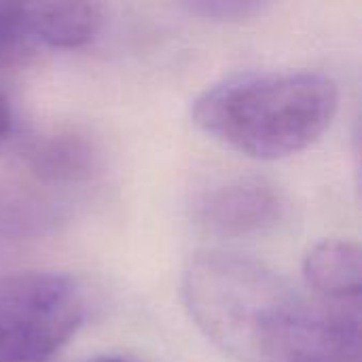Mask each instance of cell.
Here are the masks:
<instances>
[{
	"label": "cell",
	"mask_w": 362,
	"mask_h": 362,
	"mask_svg": "<svg viewBox=\"0 0 362 362\" xmlns=\"http://www.w3.org/2000/svg\"><path fill=\"white\" fill-rule=\"evenodd\" d=\"M13 132V110L4 93L0 91V144L11 136Z\"/></svg>",
	"instance_id": "9"
},
{
	"label": "cell",
	"mask_w": 362,
	"mask_h": 362,
	"mask_svg": "<svg viewBox=\"0 0 362 362\" xmlns=\"http://www.w3.org/2000/svg\"><path fill=\"white\" fill-rule=\"evenodd\" d=\"M361 248L348 240L318 242L303 259L305 288L331 305H361Z\"/></svg>",
	"instance_id": "5"
},
{
	"label": "cell",
	"mask_w": 362,
	"mask_h": 362,
	"mask_svg": "<svg viewBox=\"0 0 362 362\" xmlns=\"http://www.w3.org/2000/svg\"><path fill=\"white\" fill-rule=\"evenodd\" d=\"M28 163L34 174L49 182H78L87 178L98 153L93 144L78 132H55L38 138L28 151Z\"/></svg>",
	"instance_id": "6"
},
{
	"label": "cell",
	"mask_w": 362,
	"mask_h": 362,
	"mask_svg": "<svg viewBox=\"0 0 362 362\" xmlns=\"http://www.w3.org/2000/svg\"><path fill=\"white\" fill-rule=\"evenodd\" d=\"M87 318L78 280L57 272L0 278V362H51Z\"/></svg>",
	"instance_id": "3"
},
{
	"label": "cell",
	"mask_w": 362,
	"mask_h": 362,
	"mask_svg": "<svg viewBox=\"0 0 362 362\" xmlns=\"http://www.w3.org/2000/svg\"><path fill=\"white\" fill-rule=\"evenodd\" d=\"M40 45L38 2H0V55Z\"/></svg>",
	"instance_id": "7"
},
{
	"label": "cell",
	"mask_w": 362,
	"mask_h": 362,
	"mask_svg": "<svg viewBox=\"0 0 362 362\" xmlns=\"http://www.w3.org/2000/svg\"><path fill=\"white\" fill-rule=\"evenodd\" d=\"M286 214V199L265 178H231L206 189L193 204V218L216 235L246 238L274 229Z\"/></svg>",
	"instance_id": "4"
},
{
	"label": "cell",
	"mask_w": 362,
	"mask_h": 362,
	"mask_svg": "<svg viewBox=\"0 0 362 362\" xmlns=\"http://www.w3.org/2000/svg\"><path fill=\"white\" fill-rule=\"evenodd\" d=\"M339 91L314 70L246 72L214 83L193 102L195 125L216 142L259 161L312 146L331 127Z\"/></svg>",
	"instance_id": "2"
},
{
	"label": "cell",
	"mask_w": 362,
	"mask_h": 362,
	"mask_svg": "<svg viewBox=\"0 0 362 362\" xmlns=\"http://www.w3.org/2000/svg\"><path fill=\"white\" fill-rule=\"evenodd\" d=\"M187 8L195 15H202L206 19L214 21H238L257 15L265 8L263 2H250V0H202V2H189Z\"/></svg>",
	"instance_id": "8"
},
{
	"label": "cell",
	"mask_w": 362,
	"mask_h": 362,
	"mask_svg": "<svg viewBox=\"0 0 362 362\" xmlns=\"http://www.w3.org/2000/svg\"><path fill=\"white\" fill-rule=\"evenodd\" d=\"M180 293L195 327L235 362H361V308L331 305L252 257L197 250Z\"/></svg>",
	"instance_id": "1"
},
{
	"label": "cell",
	"mask_w": 362,
	"mask_h": 362,
	"mask_svg": "<svg viewBox=\"0 0 362 362\" xmlns=\"http://www.w3.org/2000/svg\"><path fill=\"white\" fill-rule=\"evenodd\" d=\"M87 362H132L123 356H115V354H102V356H95V358H89Z\"/></svg>",
	"instance_id": "10"
}]
</instances>
